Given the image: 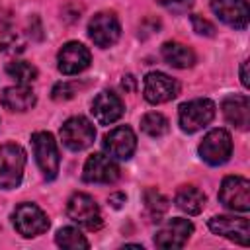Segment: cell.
Wrapping results in <instances>:
<instances>
[{
    "instance_id": "cell-5",
    "label": "cell",
    "mask_w": 250,
    "mask_h": 250,
    "mask_svg": "<svg viewBox=\"0 0 250 250\" xmlns=\"http://www.w3.org/2000/svg\"><path fill=\"white\" fill-rule=\"evenodd\" d=\"M94 139H96V129L82 115L66 119L61 127V141L68 150H74V152L84 150L94 143Z\"/></svg>"
},
{
    "instance_id": "cell-27",
    "label": "cell",
    "mask_w": 250,
    "mask_h": 250,
    "mask_svg": "<svg viewBox=\"0 0 250 250\" xmlns=\"http://www.w3.org/2000/svg\"><path fill=\"white\" fill-rule=\"evenodd\" d=\"M74 94H76V84L74 82H59V84L53 86V92H51L55 102H66V100L74 98Z\"/></svg>"
},
{
    "instance_id": "cell-11",
    "label": "cell",
    "mask_w": 250,
    "mask_h": 250,
    "mask_svg": "<svg viewBox=\"0 0 250 250\" xmlns=\"http://www.w3.org/2000/svg\"><path fill=\"white\" fill-rule=\"evenodd\" d=\"M180 92V84L170 78L164 72H148L145 76V86H143V94L145 100L148 104H166L170 100H174Z\"/></svg>"
},
{
    "instance_id": "cell-1",
    "label": "cell",
    "mask_w": 250,
    "mask_h": 250,
    "mask_svg": "<svg viewBox=\"0 0 250 250\" xmlns=\"http://www.w3.org/2000/svg\"><path fill=\"white\" fill-rule=\"evenodd\" d=\"M25 168V152L20 145L8 143L0 146V188L12 189L20 186Z\"/></svg>"
},
{
    "instance_id": "cell-15",
    "label": "cell",
    "mask_w": 250,
    "mask_h": 250,
    "mask_svg": "<svg viewBox=\"0 0 250 250\" xmlns=\"http://www.w3.org/2000/svg\"><path fill=\"white\" fill-rule=\"evenodd\" d=\"M211 10L229 27L246 29L248 25L250 10L246 0H211Z\"/></svg>"
},
{
    "instance_id": "cell-19",
    "label": "cell",
    "mask_w": 250,
    "mask_h": 250,
    "mask_svg": "<svg viewBox=\"0 0 250 250\" xmlns=\"http://www.w3.org/2000/svg\"><path fill=\"white\" fill-rule=\"evenodd\" d=\"M2 105L8 111H27L35 105V94L27 84L10 86L2 92Z\"/></svg>"
},
{
    "instance_id": "cell-21",
    "label": "cell",
    "mask_w": 250,
    "mask_h": 250,
    "mask_svg": "<svg viewBox=\"0 0 250 250\" xmlns=\"http://www.w3.org/2000/svg\"><path fill=\"white\" fill-rule=\"evenodd\" d=\"M176 205L188 215H199L205 207V193L195 186H182L176 191Z\"/></svg>"
},
{
    "instance_id": "cell-4",
    "label": "cell",
    "mask_w": 250,
    "mask_h": 250,
    "mask_svg": "<svg viewBox=\"0 0 250 250\" xmlns=\"http://www.w3.org/2000/svg\"><path fill=\"white\" fill-rule=\"evenodd\" d=\"M232 154V139L229 131L225 129H213L209 131L203 141L199 143V156L209 166H221L225 164Z\"/></svg>"
},
{
    "instance_id": "cell-17",
    "label": "cell",
    "mask_w": 250,
    "mask_h": 250,
    "mask_svg": "<svg viewBox=\"0 0 250 250\" xmlns=\"http://www.w3.org/2000/svg\"><path fill=\"white\" fill-rule=\"evenodd\" d=\"M123 109L125 107H123L121 98L117 94H113V92H107V90L100 92L92 102V113H94L96 121L102 123V125L115 123L123 115Z\"/></svg>"
},
{
    "instance_id": "cell-6",
    "label": "cell",
    "mask_w": 250,
    "mask_h": 250,
    "mask_svg": "<svg viewBox=\"0 0 250 250\" xmlns=\"http://www.w3.org/2000/svg\"><path fill=\"white\" fill-rule=\"evenodd\" d=\"M219 201L230 211H250V182L242 176H227L219 189Z\"/></svg>"
},
{
    "instance_id": "cell-18",
    "label": "cell",
    "mask_w": 250,
    "mask_h": 250,
    "mask_svg": "<svg viewBox=\"0 0 250 250\" xmlns=\"http://www.w3.org/2000/svg\"><path fill=\"white\" fill-rule=\"evenodd\" d=\"M223 115L227 123L234 125L236 129H248L250 125V102L246 96H230L223 102Z\"/></svg>"
},
{
    "instance_id": "cell-8",
    "label": "cell",
    "mask_w": 250,
    "mask_h": 250,
    "mask_svg": "<svg viewBox=\"0 0 250 250\" xmlns=\"http://www.w3.org/2000/svg\"><path fill=\"white\" fill-rule=\"evenodd\" d=\"M12 219H14L16 230H18L21 236H25V238L43 234V232L49 229V219H47V215H45L35 203H20V205L16 207Z\"/></svg>"
},
{
    "instance_id": "cell-25",
    "label": "cell",
    "mask_w": 250,
    "mask_h": 250,
    "mask_svg": "<svg viewBox=\"0 0 250 250\" xmlns=\"http://www.w3.org/2000/svg\"><path fill=\"white\" fill-rule=\"evenodd\" d=\"M141 129L148 137H162L168 133V119L158 111H150L141 119Z\"/></svg>"
},
{
    "instance_id": "cell-24",
    "label": "cell",
    "mask_w": 250,
    "mask_h": 250,
    "mask_svg": "<svg viewBox=\"0 0 250 250\" xmlns=\"http://www.w3.org/2000/svg\"><path fill=\"white\" fill-rule=\"evenodd\" d=\"M8 76H12L18 84H31L37 78V68L27 61H14L6 66Z\"/></svg>"
},
{
    "instance_id": "cell-23",
    "label": "cell",
    "mask_w": 250,
    "mask_h": 250,
    "mask_svg": "<svg viewBox=\"0 0 250 250\" xmlns=\"http://www.w3.org/2000/svg\"><path fill=\"white\" fill-rule=\"evenodd\" d=\"M55 240H57V244L61 248H66V250H78V248H88L90 246V242L84 238V234L74 227L59 229Z\"/></svg>"
},
{
    "instance_id": "cell-13",
    "label": "cell",
    "mask_w": 250,
    "mask_h": 250,
    "mask_svg": "<svg viewBox=\"0 0 250 250\" xmlns=\"http://www.w3.org/2000/svg\"><path fill=\"white\" fill-rule=\"evenodd\" d=\"M90 51L78 43V41H68L61 47L59 55H57V66L62 74L72 76L78 74L82 70H86L90 66Z\"/></svg>"
},
{
    "instance_id": "cell-22",
    "label": "cell",
    "mask_w": 250,
    "mask_h": 250,
    "mask_svg": "<svg viewBox=\"0 0 250 250\" xmlns=\"http://www.w3.org/2000/svg\"><path fill=\"white\" fill-rule=\"evenodd\" d=\"M145 207L152 221H162V217L166 215V211L170 207V201L156 188H148L145 191Z\"/></svg>"
},
{
    "instance_id": "cell-7",
    "label": "cell",
    "mask_w": 250,
    "mask_h": 250,
    "mask_svg": "<svg viewBox=\"0 0 250 250\" xmlns=\"http://www.w3.org/2000/svg\"><path fill=\"white\" fill-rule=\"evenodd\" d=\"M66 213L68 217L78 223L80 227L88 229V230H96L102 227V213L98 203L94 201L92 195L88 193H74L70 195L68 203H66Z\"/></svg>"
},
{
    "instance_id": "cell-2",
    "label": "cell",
    "mask_w": 250,
    "mask_h": 250,
    "mask_svg": "<svg viewBox=\"0 0 250 250\" xmlns=\"http://www.w3.org/2000/svg\"><path fill=\"white\" fill-rule=\"evenodd\" d=\"M215 117V104L207 98H197L191 102H186L178 109V121L182 131L186 133H195L209 125Z\"/></svg>"
},
{
    "instance_id": "cell-16",
    "label": "cell",
    "mask_w": 250,
    "mask_h": 250,
    "mask_svg": "<svg viewBox=\"0 0 250 250\" xmlns=\"http://www.w3.org/2000/svg\"><path fill=\"white\" fill-rule=\"evenodd\" d=\"M137 148V137L129 127H115L104 137V150L117 160H129Z\"/></svg>"
},
{
    "instance_id": "cell-20",
    "label": "cell",
    "mask_w": 250,
    "mask_h": 250,
    "mask_svg": "<svg viewBox=\"0 0 250 250\" xmlns=\"http://www.w3.org/2000/svg\"><path fill=\"white\" fill-rule=\"evenodd\" d=\"M162 53V59L170 64V66H176V68H189L195 64V53L188 47V45H182L178 41H168L162 45L160 49Z\"/></svg>"
},
{
    "instance_id": "cell-30",
    "label": "cell",
    "mask_w": 250,
    "mask_h": 250,
    "mask_svg": "<svg viewBox=\"0 0 250 250\" xmlns=\"http://www.w3.org/2000/svg\"><path fill=\"white\" fill-rule=\"evenodd\" d=\"M121 86L125 88V92H133V90L137 88V80H135V76H131V74L123 76V80H121Z\"/></svg>"
},
{
    "instance_id": "cell-28",
    "label": "cell",
    "mask_w": 250,
    "mask_h": 250,
    "mask_svg": "<svg viewBox=\"0 0 250 250\" xmlns=\"http://www.w3.org/2000/svg\"><path fill=\"white\" fill-rule=\"evenodd\" d=\"M191 25H193V31L199 33V35H205V37L215 35V25L211 21L203 20L201 16H191Z\"/></svg>"
},
{
    "instance_id": "cell-10",
    "label": "cell",
    "mask_w": 250,
    "mask_h": 250,
    "mask_svg": "<svg viewBox=\"0 0 250 250\" xmlns=\"http://www.w3.org/2000/svg\"><path fill=\"white\" fill-rule=\"evenodd\" d=\"M193 232V225L188 219L182 217H174L170 221H166L154 234V244L158 248L164 250H174V248H182L188 238Z\"/></svg>"
},
{
    "instance_id": "cell-9",
    "label": "cell",
    "mask_w": 250,
    "mask_h": 250,
    "mask_svg": "<svg viewBox=\"0 0 250 250\" xmlns=\"http://www.w3.org/2000/svg\"><path fill=\"white\" fill-rule=\"evenodd\" d=\"M88 35L102 49L115 45L121 35V25L117 16L113 12H98L88 23Z\"/></svg>"
},
{
    "instance_id": "cell-29",
    "label": "cell",
    "mask_w": 250,
    "mask_h": 250,
    "mask_svg": "<svg viewBox=\"0 0 250 250\" xmlns=\"http://www.w3.org/2000/svg\"><path fill=\"white\" fill-rule=\"evenodd\" d=\"M156 2L172 12H184L193 4V0H156Z\"/></svg>"
},
{
    "instance_id": "cell-12",
    "label": "cell",
    "mask_w": 250,
    "mask_h": 250,
    "mask_svg": "<svg viewBox=\"0 0 250 250\" xmlns=\"http://www.w3.org/2000/svg\"><path fill=\"white\" fill-rule=\"evenodd\" d=\"M82 178L90 184H113L119 178V166L113 162L109 154L94 152L92 156H88L84 164Z\"/></svg>"
},
{
    "instance_id": "cell-3",
    "label": "cell",
    "mask_w": 250,
    "mask_h": 250,
    "mask_svg": "<svg viewBox=\"0 0 250 250\" xmlns=\"http://www.w3.org/2000/svg\"><path fill=\"white\" fill-rule=\"evenodd\" d=\"M31 145H33L35 160H37L43 176L47 180H55L59 174L61 156H59V148H57L53 135L47 131H37L31 135Z\"/></svg>"
},
{
    "instance_id": "cell-14",
    "label": "cell",
    "mask_w": 250,
    "mask_h": 250,
    "mask_svg": "<svg viewBox=\"0 0 250 250\" xmlns=\"http://www.w3.org/2000/svg\"><path fill=\"white\" fill-rule=\"evenodd\" d=\"M209 229L215 234L225 236L236 244L248 246V242H250V227H248V219H244V217L217 215V217L209 219Z\"/></svg>"
},
{
    "instance_id": "cell-31",
    "label": "cell",
    "mask_w": 250,
    "mask_h": 250,
    "mask_svg": "<svg viewBox=\"0 0 250 250\" xmlns=\"http://www.w3.org/2000/svg\"><path fill=\"white\" fill-rule=\"evenodd\" d=\"M123 203H125V193H111V195H109V205H111V207L119 209Z\"/></svg>"
},
{
    "instance_id": "cell-26",
    "label": "cell",
    "mask_w": 250,
    "mask_h": 250,
    "mask_svg": "<svg viewBox=\"0 0 250 250\" xmlns=\"http://www.w3.org/2000/svg\"><path fill=\"white\" fill-rule=\"evenodd\" d=\"M0 47H6L8 53H21L23 47H25V39L21 37L20 31L16 29H8L4 33V39H2V45Z\"/></svg>"
},
{
    "instance_id": "cell-32",
    "label": "cell",
    "mask_w": 250,
    "mask_h": 250,
    "mask_svg": "<svg viewBox=\"0 0 250 250\" xmlns=\"http://www.w3.org/2000/svg\"><path fill=\"white\" fill-rule=\"evenodd\" d=\"M246 68H248V61H244L240 64V82H242L244 88H248V72H246Z\"/></svg>"
}]
</instances>
